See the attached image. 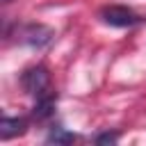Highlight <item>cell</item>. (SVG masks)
Returning a JSON list of instances; mask_svg holds the SVG:
<instances>
[{
    "label": "cell",
    "mask_w": 146,
    "mask_h": 146,
    "mask_svg": "<svg viewBox=\"0 0 146 146\" xmlns=\"http://www.w3.org/2000/svg\"><path fill=\"white\" fill-rule=\"evenodd\" d=\"M98 18H100V23L116 27V30H125V27H135V25L144 23V16L137 14L128 5H105L98 11Z\"/></svg>",
    "instance_id": "obj_1"
},
{
    "label": "cell",
    "mask_w": 146,
    "mask_h": 146,
    "mask_svg": "<svg viewBox=\"0 0 146 146\" xmlns=\"http://www.w3.org/2000/svg\"><path fill=\"white\" fill-rule=\"evenodd\" d=\"M21 87L34 100L41 98V96H46V94H50V91H55L52 82H50V73H48V68L43 64H34V66L25 68L21 73Z\"/></svg>",
    "instance_id": "obj_2"
},
{
    "label": "cell",
    "mask_w": 146,
    "mask_h": 146,
    "mask_svg": "<svg viewBox=\"0 0 146 146\" xmlns=\"http://www.w3.org/2000/svg\"><path fill=\"white\" fill-rule=\"evenodd\" d=\"M52 39H55V30L43 25V23H25L16 30V41L23 43V46L36 48V50L52 43Z\"/></svg>",
    "instance_id": "obj_3"
},
{
    "label": "cell",
    "mask_w": 146,
    "mask_h": 146,
    "mask_svg": "<svg viewBox=\"0 0 146 146\" xmlns=\"http://www.w3.org/2000/svg\"><path fill=\"white\" fill-rule=\"evenodd\" d=\"M55 105H57V94H55V91L36 98V100H34V107H32V119L39 121V123L52 119V116H55Z\"/></svg>",
    "instance_id": "obj_4"
},
{
    "label": "cell",
    "mask_w": 146,
    "mask_h": 146,
    "mask_svg": "<svg viewBox=\"0 0 146 146\" xmlns=\"http://www.w3.org/2000/svg\"><path fill=\"white\" fill-rule=\"evenodd\" d=\"M27 132V119L25 116H9L5 114L2 116V125H0V137L7 141V139H14V137H21Z\"/></svg>",
    "instance_id": "obj_5"
},
{
    "label": "cell",
    "mask_w": 146,
    "mask_h": 146,
    "mask_svg": "<svg viewBox=\"0 0 146 146\" xmlns=\"http://www.w3.org/2000/svg\"><path fill=\"white\" fill-rule=\"evenodd\" d=\"M75 139H78V135L75 132H68L62 125H52L50 132H48V137H46V141H50V144H71Z\"/></svg>",
    "instance_id": "obj_6"
},
{
    "label": "cell",
    "mask_w": 146,
    "mask_h": 146,
    "mask_svg": "<svg viewBox=\"0 0 146 146\" xmlns=\"http://www.w3.org/2000/svg\"><path fill=\"white\" fill-rule=\"evenodd\" d=\"M94 141L96 144H116L119 141V132H100V135H96L94 137Z\"/></svg>",
    "instance_id": "obj_7"
},
{
    "label": "cell",
    "mask_w": 146,
    "mask_h": 146,
    "mask_svg": "<svg viewBox=\"0 0 146 146\" xmlns=\"http://www.w3.org/2000/svg\"><path fill=\"white\" fill-rule=\"evenodd\" d=\"M5 2H9V0H5Z\"/></svg>",
    "instance_id": "obj_8"
}]
</instances>
